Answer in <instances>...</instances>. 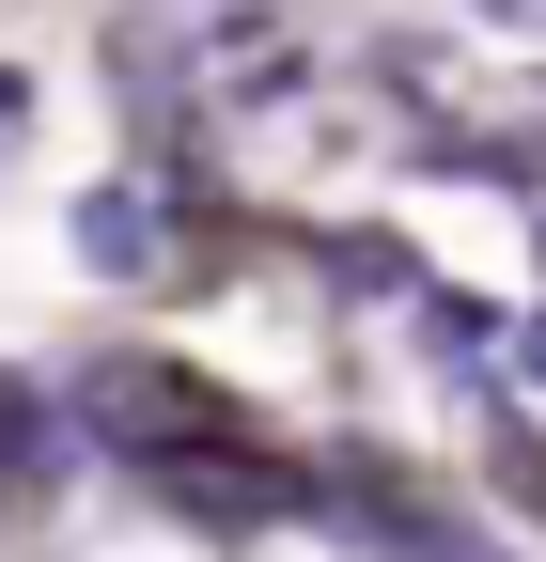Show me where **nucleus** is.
Listing matches in <instances>:
<instances>
[{
  "instance_id": "f257e3e1",
  "label": "nucleus",
  "mask_w": 546,
  "mask_h": 562,
  "mask_svg": "<svg viewBox=\"0 0 546 562\" xmlns=\"http://www.w3.org/2000/svg\"><path fill=\"white\" fill-rule=\"evenodd\" d=\"M79 266H110V281H141V266H157V220H141V188H94V203H79Z\"/></svg>"
},
{
  "instance_id": "f03ea898",
  "label": "nucleus",
  "mask_w": 546,
  "mask_h": 562,
  "mask_svg": "<svg viewBox=\"0 0 546 562\" xmlns=\"http://www.w3.org/2000/svg\"><path fill=\"white\" fill-rule=\"evenodd\" d=\"M16 110H32V79H16V63H0V125H16Z\"/></svg>"
},
{
  "instance_id": "7ed1b4c3",
  "label": "nucleus",
  "mask_w": 546,
  "mask_h": 562,
  "mask_svg": "<svg viewBox=\"0 0 546 562\" xmlns=\"http://www.w3.org/2000/svg\"><path fill=\"white\" fill-rule=\"evenodd\" d=\"M515 360H531V391H546V313H531V344H515Z\"/></svg>"
},
{
  "instance_id": "20e7f679",
  "label": "nucleus",
  "mask_w": 546,
  "mask_h": 562,
  "mask_svg": "<svg viewBox=\"0 0 546 562\" xmlns=\"http://www.w3.org/2000/svg\"><path fill=\"white\" fill-rule=\"evenodd\" d=\"M485 16H546V0H485Z\"/></svg>"
},
{
  "instance_id": "39448f33",
  "label": "nucleus",
  "mask_w": 546,
  "mask_h": 562,
  "mask_svg": "<svg viewBox=\"0 0 546 562\" xmlns=\"http://www.w3.org/2000/svg\"><path fill=\"white\" fill-rule=\"evenodd\" d=\"M531 235H546V203H531Z\"/></svg>"
}]
</instances>
